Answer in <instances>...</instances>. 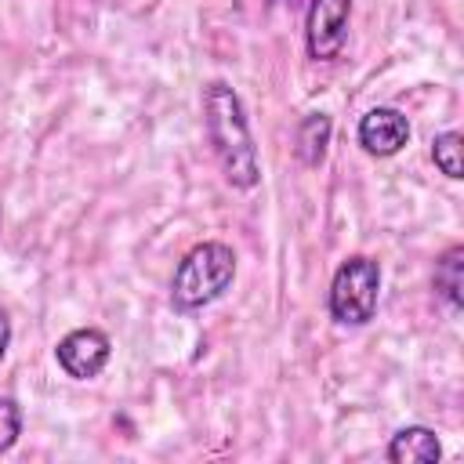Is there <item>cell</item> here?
I'll list each match as a JSON object with an SVG mask.
<instances>
[{"label": "cell", "mask_w": 464, "mask_h": 464, "mask_svg": "<svg viewBox=\"0 0 464 464\" xmlns=\"http://www.w3.org/2000/svg\"><path fill=\"white\" fill-rule=\"evenodd\" d=\"M406 141H410V123L392 105H377L359 120V145L370 156H395Z\"/></svg>", "instance_id": "8992f818"}, {"label": "cell", "mask_w": 464, "mask_h": 464, "mask_svg": "<svg viewBox=\"0 0 464 464\" xmlns=\"http://www.w3.org/2000/svg\"><path fill=\"white\" fill-rule=\"evenodd\" d=\"M352 18V0H312L308 18H304V36H308V54L315 62L337 58L344 33Z\"/></svg>", "instance_id": "277c9868"}, {"label": "cell", "mask_w": 464, "mask_h": 464, "mask_svg": "<svg viewBox=\"0 0 464 464\" xmlns=\"http://www.w3.org/2000/svg\"><path fill=\"white\" fill-rule=\"evenodd\" d=\"M377 294H381V265L366 254H352L334 272L330 315L341 326H362L377 312Z\"/></svg>", "instance_id": "3957f363"}, {"label": "cell", "mask_w": 464, "mask_h": 464, "mask_svg": "<svg viewBox=\"0 0 464 464\" xmlns=\"http://www.w3.org/2000/svg\"><path fill=\"white\" fill-rule=\"evenodd\" d=\"M7 344H11V319H7V312L0 308V359L7 355Z\"/></svg>", "instance_id": "7c38bea8"}, {"label": "cell", "mask_w": 464, "mask_h": 464, "mask_svg": "<svg viewBox=\"0 0 464 464\" xmlns=\"http://www.w3.org/2000/svg\"><path fill=\"white\" fill-rule=\"evenodd\" d=\"M431 160L446 178H460V134L446 130L431 141Z\"/></svg>", "instance_id": "30bf717a"}, {"label": "cell", "mask_w": 464, "mask_h": 464, "mask_svg": "<svg viewBox=\"0 0 464 464\" xmlns=\"http://www.w3.org/2000/svg\"><path fill=\"white\" fill-rule=\"evenodd\" d=\"M18 431H22V410L14 399L0 395V453H7L18 442Z\"/></svg>", "instance_id": "8fae6325"}, {"label": "cell", "mask_w": 464, "mask_h": 464, "mask_svg": "<svg viewBox=\"0 0 464 464\" xmlns=\"http://www.w3.org/2000/svg\"><path fill=\"white\" fill-rule=\"evenodd\" d=\"M203 123H207V138L214 145V156H218L228 185L254 188L261 178L257 149H254V138L246 127L243 102L225 80H210L203 87Z\"/></svg>", "instance_id": "6da1fadb"}, {"label": "cell", "mask_w": 464, "mask_h": 464, "mask_svg": "<svg viewBox=\"0 0 464 464\" xmlns=\"http://www.w3.org/2000/svg\"><path fill=\"white\" fill-rule=\"evenodd\" d=\"M439 457H442L439 435L431 428H424V424L402 428L388 442V460H395V464H435Z\"/></svg>", "instance_id": "52a82bcc"}, {"label": "cell", "mask_w": 464, "mask_h": 464, "mask_svg": "<svg viewBox=\"0 0 464 464\" xmlns=\"http://www.w3.org/2000/svg\"><path fill=\"white\" fill-rule=\"evenodd\" d=\"M109 352H112L109 337H105L102 330H94V326H80V330L65 334V337L58 341V348H54L58 366H62L69 377H76V381L98 377V373L105 370V362H109Z\"/></svg>", "instance_id": "5b68a950"}, {"label": "cell", "mask_w": 464, "mask_h": 464, "mask_svg": "<svg viewBox=\"0 0 464 464\" xmlns=\"http://www.w3.org/2000/svg\"><path fill=\"white\" fill-rule=\"evenodd\" d=\"M435 290L446 297V304L457 312L460 308V290H464V246H450L435 261Z\"/></svg>", "instance_id": "ba28073f"}, {"label": "cell", "mask_w": 464, "mask_h": 464, "mask_svg": "<svg viewBox=\"0 0 464 464\" xmlns=\"http://www.w3.org/2000/svg\"><path fill=\"white\" fill-rule=\"evenodd\" d=\"M232 276H236L232 246H225L218 239L199 243L181 257V265L170 279V301L178 308H203L232 286Z\"/></svg>", "instance_id": "7a4b0ae2"}, {"label": "cell", "mask_w": 464, "mask_h": 464, "mask_svg": "<svg viewBox=\"0 0 464 464\" xmlns=\"http://www.w3.org/2000/svg\"><path fill=\"white\" fill-rule=\"evenodd\" d=\"M326 141H330V116L326 112H308L297 127V156L315 167L326 152Z\"/></svg>", "instance_id": "9c48e42d"}]
</instances>
